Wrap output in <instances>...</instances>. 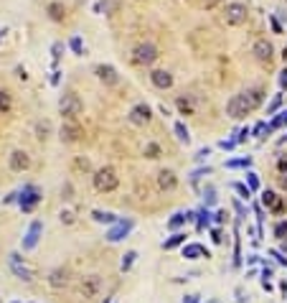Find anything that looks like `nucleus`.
I'll list each match as a JSON object with an SVG mask.
<instances>
[{
    "mask_svg": "<svg viewBox=\"0 0 287 303\" xmlns=\"http://www.w3.org/2000/svg\"><path fill=\"white\" fill-rule=\"evenodd\" d=\"M262 100H264V92L262 90H247V92H241V95H234L226 102V115L231 120H241V117H247L249 112H254L257 107L262 104Z\"/></svg>",
    "mask_w": 287,
    "mask_h": 303,
    "instance_id": "f257e3e1",
    "label": "nucleus"
},
{
    "mask_svg": "<svg viewBox=\"0 0 287 303\" xmlns=\"http://www.w3.org/2000/svg\"><path fill=\"white\" fill-rule=\"evenodd\" d=\"M120 186V176H117V168L115 166H102L94 171V189L99 194H109Z\"/></svg>",
    "mask_w": 287,
    "mask_h": 303,
    "instance_id": "f03ea898",
    "label": "nucleus"
},
{
    "mask_svg": "<svg viewBox=\"0 0 287 303\" xmlns=\"http://www.w3.org/2000/svg\"><path fill=\"white\" fill-rule=\"evenodd\" d=\"M81 110H84V104H81V100H79L74 92L64 95L61 102H59V112H61L64 120H76V117L81 115Z\"/></svg>",
    "mask_w": 287,
    "mask_h": 303,
    "instance_id": "7ed1b4c3",
    "label": "nucleus"
},
{
    "mask_svg": "<svg viewBox=\"0 0 287 303\" xmlns=\"http://www.w3.org/2000/svg\"><path fill=\"white\" fill-rule=\"evenodd\" d=\"M99 291H102V280H99L97 275H86V278H81L79 296H81L84 301H94V298L99 296Z\"/></svg>",
    "mask_w": 287,
    "mask_h": 303,
    "instance_id": "20e7f679",
    "label": "nucleus"
},
{
    "mask_svg": "<svg viewBox=\"0 0 287 303\" xmlns=\"http://www.w3.org/2000/svg\"><path fill=\"white\" fill-rule=\"evenodd\" d=\"M81 135H84V127H81L76 120H66V122L61 125V133H59L61 143H79Z\"/></svg>",
    "mask_w": 287,
    "mask_h": 303,
    "instance_id": "39448f33",
    "label": "nucleus"
},
{
    "mask_svg": "<svg viewBox=\"0 0 287 303\" xmlns=\"http://www.w3.org/2000/svg\"><path fill=\"white\" fill-rule=\"evenodd\" d=\"M224 20L229 26H241V23H247V5H241V3H229L226 10H224Z\"/></svg>",
    "mask_w": 287,
    "mask_h": 303,
    "instance_id": "423d86ee",
    "label": "nucleus"
},
{
    "mask_svg": "<svg viewBox=\"0 0 287 303\" xmlns=\"http://www.w3.org/2000/svg\"><path fill=\"white\" fill-rule=\"evenodd\" d=\"M160 54H158V46L155 43H140V46L135 49V61L143 64V67H150L152 61H155Z\"/></svg>",
    "mask_w": 287,
    "mask_h": 303,
    "instance_id": "0eeeda50",
    "label": "nucleus"
},
{
    "mask_svg": "<svg viewBox=\"0 0 287 303\" xmlns=\"http://www.w3.org/2000/svg\"><path fill=\"white\" fill-rule=\"evenodd\" d=\"M20 209L23 211H33L36 209V204L41 202V191L36 189V186H26L23 191H20Z\"/></svg>",
    "mask_w": 287,
    "mask_h": 303,
    "instance_id": "6e6552de",
    "label": "nucleus"
},
{
    "mask_svg": "<svg viewBox=\"0 0 287 303\" xmlns=\"http://www.w3.org/2000/svg\"><path fill=\"white\" fill-rule=\"evenodd\" d=\"M132 227H135V222H132V219H117L115 227L107 232V240H109V242H120V240H125Z\"/></svg>",
    "mask_w": 287,
    "mask_h": 303,
    "instance_id": "1a4fd4ad",
    "label": "nucleus"
},
{
    "mask_svg": "<svg viewBox=\"0 0 287 303\" xmlns=\"http://www.w3.org/2000/svg\"><path fill=\"white\" fill-rule=\"evenodd\" d=\"M127 120H130L132 125H140V127H143V125H147V122L152 120V110H150L147 104H135V107L130 110Z\"/></svg>",
    "mask_w": 287,
    "mask_h": 303,
    "instance_id": "9d476101",
    "label": "nucleus"
},
{
    "mask_svg": "<svg viewBox=\"0 0 287 303\" xmlns=\"http://www.w3.org/2000/svg\"><path fill=\"white\" fill-rule=\"evenodd\" d=\"M252 54L257 56V61H262V64H270V61H272V56H275V46H272V43H270L267 38H259V41L254 43Z\"/></svg>",
    "mask_w": 287,
    "mask_h": 303,
    "instance_id": "9b49d317",
    "label": "nucleus"
},
{
    "mask_svg": "<svg viewBox=\"0 0 287 303\" xmlns=\"http://www.w3.org/2000/svg\"><path fill=\"white\" fill-rule=\"evenodd\" d=\"M8 163H10V171L23 173V171H28V168H31V156L26 153V150H13L10 158H8Z\"/></svg>",
    "mask_w": 287,
    "mask_h": 303,
    "instance_id": "f8f14e48",
    "label": "nucleus"
},
{
    "mask_svg": "<svg viewBox=\"0 0 287 303\" xmlns=\"http://www.w3.org/2000/svg\"><path fill=\"white\" fill-rule=\"evenodd\" d=\"M94 72H97V79H99L102 84H107V87H115V84L120 82L117 69H115V67H109V64H99Z\"/></svg>",
    "mask_w": 287,
    "mask_h": 303,
    "instance_id": "ddd939ff",
    "label": "nucleus"
},
{
    "mask_svg": "<svg viewBox=\"0 0 287 303\" xmlns=\"http://www.w3.org/2000/svg\"><path fill=\"white\" fill-rule=\"evenodd\" d=\"M41 232H43V222L36 219L31 227H28V234H26V240H23V250H33L41 240Z\"/></svg>",
    "mask_w": 287,
    "mask_h": 303,
    "instance_id": "4468645a",
    "label": "nucleus"
},
{
    "mask_svg": "<svg viewBox=\"0 0 287 303\" xmlns=\"http://www.w3.org/2000/svg\"><path fill=\"white\" fill-rule=\"evenodd\" d=\"M150 79H152V84H155L158 90H170L173 87V74L165 72V69H155L150 74Z\"/></svg>",
    "mask_w": 287,
    "mask_h": 303,
    "instance_id": "2eb2a0df",
    "label": "nucleus"
},
{
    "mask_svg": "<svg viewBox=\"0 0 287 303\" xmlns=\"http://www.w3.org/2000/svg\"><path fill=\"white\" fill-rule=\"evenodd\" d=\"M49 286L51 288H66L69 286V270H64V268H56L49 273Z\"/></svg>",
    "mask_w": 287,
    "mask_h": 303,
    "instance_id": "dca6fc26",
    "label": "nucleus"
},
{
    "mask_svg": "<svg viewBox=\"0 0 287 303\" xmlns=\"http://www.w3.org/2000/svg\"><path fill=\"white\" fill-rule=\"evenodd\" d=\"M10 268H13V273H15L20 280H26V283H31V280H33V273H31L23 263H20V257H18L15 252L10 255Z\"/></svg>",
    "mask_w": 287,
    "mask_h": 303,
    "instance_id": "f3484780",
    "label": "nucleus"
},
{
    "mask_svg": "<svg viewBox=\"0 0 287 303\" xmlns=\"http://www.w3.org/2000/svg\"><path fill=\"white\" fill-rule=\"evenodd\" d=\"M262 206H267L270 211H282L285 209V202L277 197L275 191H262Z\"/></svg>",
    "mask_w": 287,
    "mask_h": 303,
    "instance_id": "a211bd4d",
    "label": "nucleus"
},
{
    "mask_svg": "<svg viewBox=\"0 0 287 303\" xmlns=\"http://www.w3.org/2000/svg\"><path fill=\"white\" fill-rule=\"evenodd\" d=\"M178 186V176H175L173 171H160L158 173V189L160 191H173Z\"/></svg>",
    "mask_w": 287,
    "mask_h": 303,
    "instance_id": "6ab92c4d",
    "label": "nucleus"
},
{
    "mask_svg": "<svg viewBox=\"0 0 287 303\" xmlns=\"http://www.w3.org/2000/svg\"><path fill=\"white\" fill-rule=\"evenodd\" d=\"M183 257H186V260H198V257H209V250H206L204 245L193 242V245H186V247H183Z\"/></svg>",
    "mask_w": 287,
    "mask_h": 303,
    "instance_id": "aec40b11",
    "label": "nucleus"
},
{
    "mask_svg": "<svg viewBox=\"0 0 287 303\" xmlns=\"http://www.w3.org/2000/svg\"><path fill=\"white\" fill-rule=\"evenodd\" d=\"M92 219H94V222H99V224H115V222H117V216H115L112 211L94 209V211H92Z\"/></svg>",
    "mask_w": 287,
    "mask_h": 303,
    "instance_id": "412c9836",
    "label": "nucleus"
},
{
    "mask_svg": "<svg viewBox=\"0 0 287 303\" xmlns=\"http://www.w3.org/2000/svg\"><path fill=\"white\" fill-rule=\"evenodd\" d=\"M183 242H186V234H183V232H175L170 240L163 242V247H165V250H173V247H178V245H183Z\"/></svg>",
    "mask_w": 287,
    "mask_h": 303,
    "instance_id": "4be33fe9",
    "label": "nucleus"
},
{
    "mask_svg": "<svg viewBox=\"0 0 287 303\" xmlns=\"http://www.w3.org/2000/svg\"><path fill=\"white\" fill-rule=\"evenodd\" d=\"M173 130H175V135H178V140H181V143H186V145L191 143V135H188V127H186L183 122H175V125H173Z\"/></svg>",
    "mask_w": 287,
    "mask_h": 303,
    "instance_id": "5701e85b",
    "label": "nucleus"
},
{
    "mask_svg": "<svg viewBox=\"0 0 287 303\" xmlns=\"http://www.w3.org/2000/svg\"><path fill=\"white\" fill-rule=\"evenodd\" d=\"M186 219H188V216H186V214H181V211H178V214H173L170 219H168V229H173V232H175L178 227H183V224H186Z\"/></svg>",
    "mask_w": 287,
    "mask_h": 303,
    "instance_id": "b1692460",
    "label": "nucleus"
},
{
    "mask_svg": "<svg viewBox=\"0 0 287 303\" xmlns=\"http://www.w3.org/2000/svg\"><path fill=\"white\" fill-rule=\"evenodd\" d=\"M64 5L61 3H51L49 5V15H51V20H64Z\"/></svg>",
    "mask_w": 287,
    "mask_h": 303,
    "instance_id": "393cba45",
    "label": "nucleus"
},
{
    "mask_svg": "<svg viewBox=\"0 0 287 303\" xmlns=\"http://www.w3.org/2000/svg\"><path fill=\"white\" fill-rule=\"evenodd\" d=\"M231 189L239 194L241 199H247V202H249V197H252V189H249V186H244V184H239V181H236V184H231Z\"/></svg>",
    "mask_w": 287,
    "mask_h": 303,
    "instance_id": "a878e982",
    "label": "nucleus"
},
{
    "mask_svg": "<svg viewBox=\"0 0 287 303\" xmlns=\"http://www.w3.org/2000/svg\"><path fill=\"white\" fill-rule=\"evenodd\" d=\"M135 257H138V252H127V255L122 257V265H120V268H122V273H127V270L132 268V263H135Z\"/></svg>",
    "mask_w": 287,
    "mask_h": 303,
    "instance_id": "bb28decb",
    "label": "nucleus"
},
{
    "mask_svg": "<svg viewBox=\"0 0 287 303\" xmlns=\"http://www.w3.org/2000/svg\"><path fill=\"white\" fill-rule=\"evenodd\" d=\"M0 112H10V95L0 90Z\"/></svg>",
    "mask_w": 287,
    "mask_h": 303,
    "instance_id": "cd10ccee",
    "label": "nucleus"
},
{
    "mask_svg": "<svg viewBox=\"0 0 287 303\" xmlns=\"http://www.w3.org/2000/svg\"><path fill=\"white\" fill-rule=\"evenodd\" d=\"M145 156H147V158H160V148H158L155 143L145 145Z\"/></svg>",
    "mask_w": 287,
    "mask_h": 303,
    "instance_id": "c85d7f7f",
    "label": "nucleus"
},
{
    "mask_svg": "<svg viewBox=\"0 0 287 303\" xmlns=\"http://www.w3.org/2000/svg\"><path fill=\"white\" fill-rule=\"evenodd\" d=\"M280 104H282V95H275V100H272V102H270V107H267V115H275Z\"/></svg>",
    "mask_w": 287,
    "mask_h": 303,
    "instance_id": "c756f323",
    "label": "nucleus"
},
{
    "mask_svg": "<svg viewBox=\"0 0 287 303\" xmlns=\"http://www.w3.org/2000/svg\"><path fill=\"white\" fill-rule=\"evenodd\" d=\"M74 168H76V171H84V173L92 171V166H89V161H86V158H76V161H74Z\"/></svg>",
    "mask_w": 287,
    "mask_h": 303,
    "instance_id": "7c9ffc66",
    "label": "nucleus"
},
{
    "mask_svg": "<svg viewBox=\"0 0 287 303\" xmlns=\"http://www.w3.org/2000/svg\"><path fill=\"white\" fill-rule=\"evenodd\" d=\"M275 234L280 237V240H287V222H277V227H275Z\"/></svg>",
    "mask_w": 287,
    "mask_h": 303,
    "instance_id": "2f4dec72",
    "label": "nucleus"
},
{
    "mask_svg": "<svg viewBox=\"0 0 287 303\" xmlns=\"http://www.w3.org/2000/svg\"><path fill=\"white\" fill-rule=\"evenodd\" d=\"M61 222H64V224H74V222H76V216H74V211H69V209H64V211H61Z\"/></svg>",
    "mask_w": 287,
    "mask_h": 303,
    "instance_id": "473e14b6",
    "label": "nucleus"
},
{
    "mask_svg": "<svg viewBox=\"0 0 287 303\" xmlns=\"http://www.w3.org/2000/svg\"><path fill=\"white\" fill-rule=\"evenodd\" d=\"M178 107H181V112H186V115H191V112H193V107H191V102H188L186 97H181V100H178Z\"/></svg>",
    "mask_w": 287,
    "mask_h": 303,
    "instance_id": "72a5a7b5",
    "label": "nucleus"
},
{
    "mask_svg": "<svg viewBox=\"0 0 287 303\" xmlns=\"http://www.w3.org/2000/svg\"><path fill=\"white\" fill-rule=\"evenodd\" d=\"M247 181H249V189L254 191V189H259V176L252 171V173H247Z\"/></svg>",
    "mask_w": 287,
    "mask_h": 303,
    "instance_id": "f704fd0d",
    "label": "nucleus"
},
{
    "mask_svg": "<svg viewBox=\"0 0 287 303\" xmlns=\"http://www.w3.org/2000/svg\"><path fill=\"white\" fill-rule=\"evenodd\" d=\"M204 199H206V206H211V204L216 202V189H214V186L206 189V197H204Z\"/></svg>",
    "mask_w": 287,
    "mask_h": 303,
    "instance_id": "c9c22d12",
    "label": "nucleus"
},
{
    "mask_svg": "<svg viewBox=\"0 0 287 303\" xmlns=\"http://www.w3.org/2000/svg\"><path fill=\"white\" fill-rule=\"evenodd\" d=\"M249 163H252L249 158H241V161H229L226 166H229V168H239V166H249Z\"/></svg>",
    "mask_w": 287,
    "mask_h": 303,
    "instance_id": "e433bc0d",
    "label": "nucleus"
},
{
    "mask_svg": "<svg viewBox=\"0 0 287 303\" xmlns=\"http://www.w3.org/2000/svg\"><path fill=\"white\" fill-rule=\"evenodd\" d=\"M209 224V211H201V219H198V229H204Z\"/></svg>",
    "mask_w": 287,
    "mask_h": 303,
    "instance_id": "4c0bfd02",
    "label": "nucleus"
},
{
    "mask_svg": "<svg viewBox=\"0 0 287 303\" xmlns=\"http://www.w3.org/2000/svg\"><path fill=\"white\" fill-rule=\"evenodd\" d=\"M249 138V127H244V130H239V138H236V143H244Z\"/></svg>",
    "mask_w": 287,
    "mask_h": 303,
    "instance_id": "58836bf2",
    "label": "nucleus"
},
{
    "mask_svg": "<svg viewBox=\"0 0 287 303\" xmlns=\"http://www.w3.org/2000/svg\"><path fill=\"white\" fill-rule=\"evenodd\" d=\"M72 49H74L76 54H81V51H84V49H81V41H79V38H72Z\"/></svg>",
    "mask_w": 287,
    "mask_h": 303,
    "instance_id": "ea45409f",
    "label": "nucleus"
},
{
    "mask_svg": "<svg viewBox=\"0 0 287 303\" xmlns=\"http://www.w3.org/2000/svg\"><path fill=\"white\" fill-rule=\"evenodd\" d=\"M211 237H214V242H224V234L218 232V229H214V232H211Z\"/></svg>",
    "mask_w": 287,
    "mask_h": 303,
    "instance_id": "a19ab883",
    "label": "nucleus"
},
{
    "mask_svg": "<svg viewBox=\"0 0 287 303\" xmlns=\"http://www.w3.org/2000/svg\"><path fill=\"white\" fill-rule=\"evenodd\" d=\"M272 257H277L280 265H287V257H282V252H272Z\"/></svg>",
    "mask_w": 287,
    "mask_h": 303,
    "instance_id": "79ce46f5",
    "label": "nucleus"
},
{
    "mask_svg": "<svg viewBox=\"0 0 287 303\" xmlns=\"http://www.w3.org/2000/svg\"><path fill=\"white\" fill-rule=\"evenodd\" d=\"M280 87H282V90H287V69H285L282 77H280Z\"/></svg>",
    "mask_w": 287,
    "mask_h": 303,
    "instance_id": "37998d69",
    "label": "nucleus"
},
{
    "mask_svg": "<svg viewBox=\"0 0 287 303\" xmlns=\"http://www.w3.org/2000/svg\"><path fill=\"white\" fill-rule=\"evenodd\" d=\"M280 186L287 189V173H282V176H280Z\"/></svg>",
    "mask_w": 287,
    "mask_h": 303,
    "instance_id": "c03bdc74",
    "label": "nucleus"
},
{
    "mask_svg": "<svg viewBox=\"0 0 287 303\" xmlns=\"http://www.w3.org/2000/svg\"><path fill=\"white\" fill-rule=\"evenodd\" d=\"M183 303H198V296H188V298H186Z\"/></svg>",
    "mask_w": 287,
    "mask_h": 303,
    "instance_id": "a18cd8bd",
    "label": "nucleus"
},
{
    "mask_svg": "<svg viewBox=\"0 0 287 303\" xmlns=\"http://www.w3.org/2000/svg\"><path fill=\"white\" fill-rule=\"evenodd\" d=\"M216 3H221V0H204V5H209V8H211V5H216Z\"/></svg>",
    "mask_w": 287,
    "mask_h": 303,
    "instance_id": "49530a36",
    "label": "nucleus"
},
{
    "mask_svg": "<svg viewBox=\"0 0 287 303\" xmlns=\"http://www.w3.org/2000/svg\"><path fill=\"white\" fill-rule=\"evenodd\" d=\"M280 171H287V158H282V161H280Z\"/></svg>",
    "mask_w": 287,
    "mask_h": 303,
    "instance_id": "de8ad7c7",
    "label": "nucleus"
},
{
    "mask_svg": "<svg viewBox=\"0 0 287 303\" xmlns=\"http://www.w3.org/2000/svg\"><path fill=\"white\" fill-rule=\"evenodd\" d=\"M282 120H285V125H287V112H282Z\"/></svg>",
    "mask_w": 287,
    "mask_h": 303,
    "instance_id": "09e8293b",
    "label": "nucleus"
},
{
    "mask_svg": "<svg viewBox=\"0 0 287 303\" xmlns=\"http://www.w3.org/2000/svg\"><path fill=\"white\" fill-rule=\"evenodd\" d=\"M13 303H15V301H13Z\"/></svg>",
    "mask_w": 287,
    "mask_h": 303,
    "instance_id": "8fccbe9b",
    "label": "nucleus"
}]
</instances>
